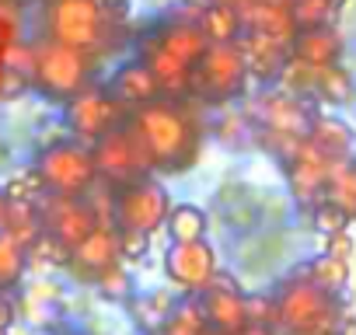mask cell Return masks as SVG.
<instances>
[{
  "label": "cell",
  "instance_id": "cell-1",
  "mask_svg": "<svg viewBox=\"0 0 356 335\" xmlns=\"http://www.w3.org/2000/svg\"><path fill=\"white\" fill-rule=\"evenodd\" d=\"M126 133L133 136L147 172L182 175L200 161L203 129L196 112L178 98H157L126 115Z\"/></svg>",
  "mask_w": 356,
  "mask_h": 335
},
{
  "label": "cell",
  "instance_id": "cell-2",
  "mask_svg": "<svg viewBox=\"0 0 356 335\" xmlns=\"http://www.w3.org/2000/svg\"><path fill=\"white\" fill-rule=\"evenodd\" d=\"M122 11L126 8L119 0H46L42 8L46 39L102 60V53L112 46V32L119 28L115 15Z\"/></svg>",
  "mask_w": 356,
  "mask_h": 335
},
{
  "label": "cell",
  "instance_id": "cell-3",
  "mask_svg": "<svg viewBox=\"0 0 356 335\" xmlns=\"http://www.w3.org/2000/svg\"><path fill=\"white\" fill-rule=\"evenodd\" d=\"M207 46L210 42L196 22H164L143 35L140 60L157 77L161 91L175 98V95H189V74L200 63Z\"/></svg>",
  "mask_w": 356,
  "mask_h": 335
},
{
  "label": "cell",
  "instance_id": "cell-4",
  "mask_svg": "<svg viewBox=\"0 0 356 335\" xmlns=\"http://www.w3.org/2000/svg\"><path fill=\"white\" fill-rule=\"evenodd\" d=\"M276 321L273 328L283 335H335L342 307L339 297L314 286L307 276H290L276 290Z\"/></svg>",
  "mask_w": 356,
  "mask_h": 335
},
{
  "label": "cell",
  "instance_id": "cell-5",
  "mask_svg": "<svg viewBox=\"0 0 356 335\" xmlns=\"http://www.w3.org/2000/svg\"><path fill=\"white\" fill-rule=\"evenodd\" d=\"M95 63H98L95 56L53 39H39L32 46V81L53 101H70L74 95L88 91L95 77Z\"/></svg>",
  "mask_w": 356,
  "mask_h": 335
},
{
  "label": "cell",
  "instance_id": "cell-6",
  "mask_svg": "<svg viewBox=\"0 0 356 335\" xmlns=\"http://www.w3.org/2000/svg\"><path fill=\"white\" fill-rule=\"evenodd\" d=\"M252 67L238 42H210L189 74V95L203 105H224L248 88Z\"/></svg>",
  "mask_w": 356,
  "mask_h": 335
},
{
  "label": "cell",
  "instance_id": "cell-7",
  "mask_svg": "<svg viewBox=\"0 0 356 335\" xmlns=\"http://www.w3.org/2000/svg\"><path fill=\"white\" fill-rule=\"evenodd\" d=\"M35 175L42 193H56V196H88L98 182V168H95V154L91 147L77 143V140H56L39 154Z\"/></svg>",
  "mask_w": 356,
  "mask_h": 335
},
{
  "label": "cell",
  "instance_id": "cell-8",
  "mask_svg": "<svg viewBox=\"0 0 356 335\" xmlns=\"http://www.w3.org/2000/svg\"><path fill=\"white\" fill-rule=\"evenodd\" d=\"M115 227L119 231H140V234H154L157 227H164L168 210H171V196L161 182L154 179H133L126 186H119L115 193Z\"/></svg>",
  "mask_w": 356,
  "mask_h": 335
},
{
  "label": "cell",
  "instance_id": "cell-9",
  "mask_svg": "<svg viewBox=\"0 0 356 335\" xmlns=\"http://www.w3.org/2000/svg\"><path fill=\"white\" fill-rule=\"evenodd\" d=\"M126 108L105 91V88H88L81 95H74L63 108V122L74 133V140H98L112 129H119L126 122Z\"/></svg>",
  "mask_w": 356,
  "mask_h": 335
},
{
  "label": "cell",
  "instance_id": "cell-10",
  "mask_svg": "<svg viewBox=\"0 0 356 335\" xmlns=\"http://www.w3.org/2000/svg\"><path fill=\"white\" fill-rule=\"evenodd\" d=\"M161 269H164V279L175 290L203 293L210 286V279L217 276V252H213V245H207V238L171 241L164 259H161Z\"/></svg>",
  "mask_w": 356,
  "mask_h": 335
},
{
  "label": "cell",
  "instance_id": "cell-11",
  "mask_svg": "<svg viewBox=\"0 0 356 335\" xmlns=\"http://www.w3.org/2000/svg\"><path fill=\"white\" fill-rule=\"evenodd\" d=\"M39 217H42V231L53 234L56 241H63L67 248L81 245V241L98 227V217H95V206H91L88 196H56V193H42Z\"/></svg>",
  "mask_w": 356,
  "mask_h": 335
},
{
  "label": "cell",
  "instance_id": "cell-12",
  "mask_svg": "<svg viewBox=\"0 0 356 335\" xmlns=\"http://www.w3.org/2000/svg\"><path fill=\"white\" fill-rule=\"evenodd\" d=\"M91 154H95L98 179H105V182H112V186H126V182H133V179H143V172H147V164H143V157H140L133 136L126 133V126H119V129L98 136L95 147H91Z\"/></svg>",
  "mask_w": 356,
  "mask_h": 335
},
{
  "label": "cell",
  "instance_id": "cell-13",
  "mask_svg": "<svg viewBox=\"0 0 356 335\" xmlns=\"http://www.w3.org/2000/svg\"><path fill=\"white\" fill-rule=\"evenodd\" d=\"M200 304H203V314L210 321L213 332H224V335H241L248 328V311H245V293L238 290L234 276L227 272H217L210 279V286L200 293Z\"/></svg>",
  "mask_w": 356,
  "mask_h": 335
},
{
  "label": "cell",
  "instance_id": "cell-14",
  "mask_svg": "<svg viewBox=\"0 0 356 335\" xmlns=\"http://www.w3.org/2000/svg\"><path fill=\"white\" fill-rule=\"evenodd\" d=\"M119 227H95L81 245L70 248V262L67 269L81 279V283H98L102 272H108L112 265H119Z\"/></svg>",
  "mask_w": 356,
  "mask_h": 335
},
{
  "label": "cell",
  "instance_id": "cell-15",
  "mask_svg": "<svg viewBox=\"0 0 356 335\" xmlns=\"http://www.w3.org/2000/svg\"><path fill=\"white\" fill-rule=\"evenodd\" d=\"M328 172H332V161H325L304 136L300 150L286 161V179H290V189L300 203L314 206L325 199V189H328Z\"/></svg>",
  "mask_w": 356,
  "mask_h": 335
},
{
  "label": "cell",
  "instance_id": "cell-16",
  "mask_svg": "<svg viewBox=\"0 0 356 335\" xmlns=\"http://www.w3.org/2000/svg\"><path fill=\"white\" fill-rule=\"evenodd\" d=\"M311 115L314 112H307V105L290 91L266 95L255 105V119L266 126V133H283V136H307Z\"/></svg>",
  "mask_w": 356,
  "mask_h": 335
},
{
  "label": "cell",
  "instance_id": "cell-17",
  "mask_svg": "<svg viewBox=\"0 0 356 335\" xmlns=\"http://www.w3.org/2000/svg\"><path fill=\"white\" fill-rule=\"evenodd\" d=\"M105 91L122 108H140V105L161 98V84H157V77L150 74V67L143 60H126L122 67H115V74L108 77Z\"/></svg>",
  "mask_w": 356,
  "mask_h": 335
},
{
  "label": "cell",
  "instance_id": "cell-18",
  "mask_svg": "<svg viewBox=\"0 0 356 335\" xmlns=\"http://www.w3.org/2000/svg\"><path fill=\"white\" fill-rule=\"evenodd\" d=\"M342 56V35L332 25H314V28H297L290 39V60L304 67H332Z\"/></svg>",
  "mask_w": 356,
  "mask_h": 335
},
{
  "label": "cell",
  "instance_id": "cell-19",
  "mask_svg": "<svg viewBox=\"0 0 356 335\" xmlns=\"http://www.w3.org/2000/svg\"><path fill=\"white\" fill-rule=\"evenodd\" d=\"M307 143H311L325 161L339 164V161H349L353 143H356V133H353V126H349L346 119L314 112V115H311V126H307Z\"/></svg>",
  "mask_w": 356,
  "mask_h": 335
},
{
  "label": "cell",
  "instance_id": "cell-20",
  "mask_svg": "<svg viewBox=\"0 0 356 335\" xmlns=\"http://www.w3.org/2000/svg\"><path fill=\"white\" fill-rule=\"evenodd\" d=\"M196 25L203 28L207 42H241V32H245L241 11L234 4H224V0H210Z\"/></svg>",
  "mask_w": 356,
  "mask_h": 335
},
{
  "label": "cell",
  "instance_id": "cell-21",
  "mask_svg": "<svg viewBox=\"0 0 356 335\" xmlns=\"http://www.w3.org/2000/svg\"><path fill=\"white\" fill-rule=\"evenodd\" d=\"M207 332H210V321L203 314L200 293H186L175 304V311L168 314V321L161 325L157 335H207Z\"/></svg>",
  "mask_w": 356,
  "mask_h": 335
},
{
  "label": "cell",
  "instance_id": "cell-22",
  "mask_svg": "<svg viewBox=\"0 0 356 335\" xmlns=\"http://www.w3.org/2000/svg\"><path fill=\"white\" fill-rule=\"evenodd\" d=\"M314 95L325 101V105H349L356 101V84H353V74L342 67V63H332V67H321L314 74Z\"/></svg>",
  "mask_w": 356,
  "mask_h": 335
},
{
  "label": "cell",
  "instance_id": "cell-23",
  "mask_svg": "<svg viewBox=\"0 0 356 335\" xmlns=\"http://www.w3.org/2000/svg\"><path fill=\"white\" fill-rule=\"evenodd\" d=\"M175 304H178V300H175L168 290H150V293H143V297H129V307H133L136 325H140L143 332H150V335L161 332V325L168 321V314L175 311Z\"/></svg>",
  "mask_w": 356,
  "mask_h": 335
},
{
  "label": "cell",
  "instance_id": "cell-24",
  "mask_svg": "<svg viewBox=\"0 0 356 335\" xmlns=\"http://www.w3.org/2000/svg\"><path fill=\"white\" fill-rule=\"evenodd\" d=\"M164 227H168L171 241H200V238H207L210 224H207V213L196 203H178V206L168 210Z\"/></svg>",
  "mask_w": 356,
  "mask_h": 335
},
{
  "label": "cell",
  "instance_id": "cell-25",
  "mask_svg": "<svg viewBox=\"0 0 356 335\" xmlns=\"http://www.w3.org/2000/svg\"><path fill=\"white\" fill-rule=\"evenodd\" d=\"M304 276H307L314 286H321V290H328V293L339 297V293L349 286V262H342V259L321 252V255H314V259L307 262Z\"/></svg>",
  "mask_w": 356,
  "mask_h": 335
},
{
  "label": "cell",
  "instance_id": "cell-26",
  "mask_svg": "<svg viewBox=\"0 0 356 335\" xmlns=\"http://www.w3.org/2000/svg\"><path fill=\"white\" fill-rule=\"evenodd\" d=\"M325 199H332L335 206H342V210L349 213V220H356V164H353V161L332 164Z\"/></svg>",
  "mask_w": 356,
  "mask_h": 335
},
{
  "label": "cell",
  "instance_id": "cell-27",
  "mask_svg": "<svg viewBox=\"0 0 356 335\" xmlns=\"http://www.w3.org/2000/svg\"><path fill=\"white\" fill-rule=\"evenodd\" d=\"M18 245L32 248L35 238L42 234V217H39V203L32 199H11V217H8V231Z\"/></svg>",
  "mask_w": 356,
  "mask_h": 335
},
{
  "label": "cell",
  "instance_id": "cell-28",
  "mask_svg": "<svg viewBox=\"0 0 356 335\" xmlns=\"http://www.w3.org/2000/svg\"><path fill=\"white\" fill-rule=\"evenodd\" d=\"M25 269H29V252H25V245H18L11 234L0 231V293L15 290V286L25 279Z\"/></svg>",
  "mask_w": 356,
  "mask_h": 335
},
{
  "label": "cell",
  "instance_id": "cell-29",
  "mask_svg": "<svg viewBox=\"0 0 356 335\" xmlns=\"http://www.w3.org/2000/svg\"><path fill=\"white\" fill-rule=\"evenodd\" d=\"M335 4H339V0H290V22H293V28L332 25Z\"/></svg>",
  "mask_w": 356,
  "mask_h": 335
},
{
  "label": "cell",
  "instance_id": "cell-30",
  "mask_svg": "<svg viewBox=\"0 0 356 335\" xmlns=\"http://www.w3.org/2000/svg\"><path fill=\"white\" fill-rule=\"evenodd\" d=\"M311 217H314V227L325 234V238H332V234H339V231H349V213L342 210V206H335L332 199H321V203H314L311 206Z\"/></svg>",
  "mask_w": 356,
  "mask_h": 335
},
{
  "label": "cell",
  "instance_id": "cell-31",
  "mask_svg": "<svg viewBox=\"0 0 356 335\" xmlns=\"http://www.w3.org/2000/svg\"><path fill=\"white\" fill-rule=\"evenodd\" d=\"M95 286H98V293L108 297V300H129V297H133V279L126 276L122 265H112L108 272H102V279H98Z\"/></svg>",
  "mask_w": 356,
  "mask_h": 335
},
{
  "label": "cell",
  "instance_id": "cell-32",
  "mask_svg": "<svg viewBox=\"0 0 356 335\" xmlns=\"http://www.w3.org/2000/svg\"><path fill=\"white\" fill-rule=\"evenodd\" d=\"M245 311H248V325H266V328H273V321H276V300H273L269 293H252V297H245Z\"/></svg>",
  "mask_w": 356,
  "mask_h": 335
},
{
  "label": "cell",
  "instance_id": "cell-33",
  "mask_svg": "<svg viewBox=\"0 0 356 335\" xmlns=\"http://www.w3.org/2000/svg\"><path fill=\"white\" fill-rule=\"evenodd\" d=\"M147 245H150V234H140V231H119V255H122V259L140 262V259L147 255Z\"/></svg>",
  "mask_w": 356,
  "mask_h": 335
},
{
  "label": "cell",
  "instance_id": "cell-34",
  "mask_svg": "<svg viewBox=\"0 0 356 335\" xmlns=\"http://www.w3.org/2000/svg\"><path fill=\"white\" fill-rule=\"evenodd\" d=\"M325 252L335 255V259H342V262H353V255H356V241H353L349 231H339V234L325 238Z\"/></svg>",
  "mask_w": 356,
  "mask_h": 335
},
{
  "label": "cell",
  "instance_id": "cell-35",
  "mask_svg": "<svg viewBox=\"0 0 356 335\" xmlns=\"http://www.w3.org/2000/svg\"><path fill=\"white\" fill-rule=\"evenodd\" d=\"M11 321H15V304H11L4 293H0V332H8Z\"/></svg>",
  "mask_w": 356,
  "mask_h": 335
},
{
  "label": "cell",
  "instance_id": "cell-36",
  "mask_svg": "<svg viewBox=\"0 0 356 335\" xmlns=\"http://www.w3.org/2000/svg\"><path fill=\"white\" fill-rule=\"evenodd\" d=\"M8 217H11V196L0 186V231H8Z\"/></svg>",
  "mask_w": 356,
  "mask_h": 335
},
{
  "label": "cell",
  "instance_id": "cell-37",
  "mask_svg": "<svg viewBox=\"0 0 356 335\" xmlns=\"http://www.w3.org/2000/svg\"><path fill=\"white\" fill-rule=\"evenodd\" d=\"M335 335H356V318L342 311V318H339V328H335Z\"/></svg>",
  "mask_w": 356,
  "mask_h": 335
},
{
  "label": "cell",
  "instance_id": "cell-38",
  "mask_svg": "<svg viewBox=\"0 0 356 335\" xmlns=\"http://www.w3.org/2000/svg\"><path fill=\"white\" fill-rule=\"evenodd\" d=\"M241 335H280L276 328H266V325H248Z\"/></svg>",
  "mask_w": 356,
  "mask_h": 335
},
{
  "label": "cell",
  "instance_id": "cell-39",
  "mask_svg": "<svg viewBox=\"0 0 356 335\" xmlns=\"http://www.w3.org/2000/svg\"><path fill=\"white\" fill-rule=\"evenodd\" d=\"M207 335H224V332H213V328H210V332H207Z\"/></svg>",
  "mask_w": 356,
  "mask_h": 335
},
{
  "label": "cell",
  "instance_id": "cell-40",
  "mask_svg": "<svg viewBox=\"0 0 356 335\" xmlns=\"http://www.w3.org/2000/svg\"><path fill=\"white\" fill-rule=\"evenodd\" d=\"M67 335H88V332H67Z\"/></svg>",
  "mask_w": 356,
  "mask_h": 335
},
{
  "label": "cell",
  "instance_id": "cell-41",
  "mask_svg": "<svg viewBox=\"0 0 356 335\" xmlns=\"http://www.w3.org/2000/svg\"><path fill=\"white\" fill-rule=\"evenodd\" d=\"M0 335H8V332H0Z\"/></svg>",
  "mask_w": 356,
  "mask_h": 335
}]
</instances>
